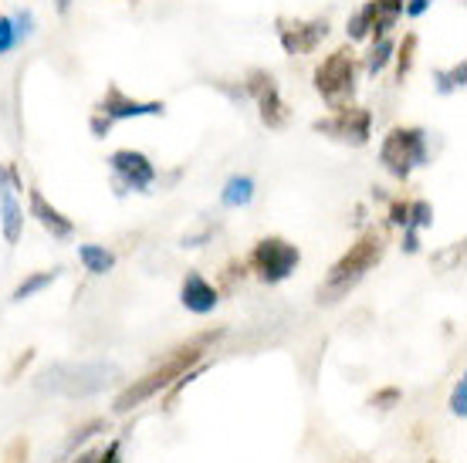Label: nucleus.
Returning a JSON list of instances; mask_svg holds the SVG:
<instances>
[{
    "label": "nucleus",
    "mask_w": 467,
    "mask_h": 463,
    "mask_svg": "<svg viewBox=\"0 0 467 463\" xmlns=\"http://www.w3.org/2000/svg\"><path fill=\"white\" fill-rule=\"evenodd\" d=\"M217 338H221V332H207V335H200V338H193V342H187L183 348H176L170 359H163V365H156L152 372H146L142 379H136L126 393L119 396L116 413H129V409L142 406L146 399H152L156 393H163L166 386H173V379H183V376H187V372L193 369L200 359H203L207 345H211V342H217Z\"/></svg>",
    "instance_id": "1"
},
{
    "label": "nucleus",
    "mask_w": 467,
    "mask_h": 463,
    "mask_svg": "<svg viewBox=\"0 0 467 463\" xmlns=\"http://www.w3.org/2000/svg\"><path fill=\"white\" fill-rule=\"evenodd\" d=\"M383 251H386L383 233L379 231L362 233L359 241L349 247V254H342L339 261H336V267L328 271L326 284H322V291H318V302L332 304V302H339V298H346V294L366 278V271H373V267L379 264Z\"/></svg>",
    "instance_id": "2"
},
{
    "label": "nucleus",
    "mask_w": 467,
    "mask_h": 463,
    "mask_svg": "<svg viewBox=\"0 0 467 463\" xmlns=\"http://www.w3.org/2000/svg\"><path fill=\"white\" fill-rule=\"evenodd\" d=\"M379 159L393 176L407 180L413 166H420L427 159V142H423L420 129H393L383 139V149H379Z\"/></svg>",
    "instance_id": "3"
},
{
    "label": "nucleus",
    "mask_w": 467,
    "mask_h": 463,
    "mask_svg": "<svg viewBox=\"0 0 467 463\" xmlns=\"http://www.w3.org/2000/svg\"><path fill=\"white\" fill-rule=\"evenodd\" d=\"M352 81H356V65H352L349 51H336L322 61V68L316 71V88L332 108H346V98L352 95Z\"/></svg>",
    "instance_id": "4"
},
{
    "label": "nucleus",
    "mask_w": 467,
    "mask_h": 463,
    "mask_svg": "<svg viewBox=\"0 0 467 463\" xmlns=\"http://www.w3.org/2000/svg\"><path fill=\"white\" fill-rule=\"evenodd\" d=\"M251 264H254L257 278L261 281L278 284V281H285L295 267H298V247L288 241H281V237H265V241L254 247Z\"/></svg>",
    "instance_id": "5"
},
{
    "label": "nucleus",
    "mask_w": 467,
    "mask_h": 463,
    "mask_svg": "<svg viewBox=\"0 0 467 463\" xmlns=\"http://www.w3.org/2000/svg\"><path fill=\"white\" fill-rule=\"evenodd\" d=\"M403 14V0H369L349 24L352 37H366L373 31L376 37H386V31L397 24V17Z\"/></svg>",
    "instance_id": "6"
},
{
    "label": "nucleus",
    "mask_w": 467,
    "mask_h": 463,
    "mask_svg": "<svg viewBox=\"0 0 467 463\" xmlns=\"http://www.w3.org/2000/svg\"><path fill=\"white\" fill-rule=\"evenodd\" d=\"M112 170L116 176H122V183L132 186V190H146V186L156 180V166H152L142 152H132V149H122L112 156Z\"/></svg>",
    "instance_id": "7"
},
{
    "label": "nucleus",
    "mask_w": 467,
    "mask_h": 463,
    "mask_svg": "<svg viewBox=\"0 0 467 463\" xmlns=\"http://www.w3.org/2000/svg\"><path fill=\"white\" fill-rule=\"evenodd\" d=\"M99 112L106 116V122H116V118H140V116H163V102H136V98H126L119 88H109L106 102L99 105Z\"/></svg>",
    "instance_id": "8"
},
{
    "label": "nucleus",
    "mask_w": 467,
    "mask_h": 463,
    "mask_svg": "<svg viewBox=\"0 0 467 463\" xmlns=\"http://www.w3.org/2000/svg\"><path fill=\"white\" fill-rule=\"evenodd\" d=\"M316 129L336 132L342 139L366 142V136H369V112H362V108H339V116L332 118V122H316Z\"/></svg>",
    "instance_id": "9"
},
{
    "label": "nucleus",
    "mask_w": 467,
    "mask_h": 463,
    "mask_svg": "<svg viewBox=\"0 0 467 463\" xmlns=\"http://www.w3.org/2000/svg\"><path fill=\"white\" fill-rule=\"evenodd\" d=\"M326 31H328L326 21L281 27V45H285V51H292V55H305V51H312V47L326 37Z\"/></svg>",
    "instance_id": "10"
},
{
    "label": "nucleus",
    "mask_w": 467,
    "mask_h": 463,
    "mask_svg": "<svg viewBox=\"0 0 467 463\" xmlns=\"http://www.w3.org/2000/svg\"><path fill=\"white\" fill-rule=\"evenodd\" d=\"M180 298L187 304V312L193 314H207L217 308V291H213V284H207V281L200 278V274H187Z\"/></svg>",
    "instance_id": "11"
},
{
    "label": "nucleus",
    "mask_w": 467,
    "mask_h": 463,
    "mask_svg": "<svg viewBox=\"0 0 467 463\" xmlns=\"http://www.w3.org/2000/svg\"><path fill=\"white\" fill-rule=\"evenodd\" d=\"M31 213H35L37 221H41V227H47L55 237H71V231H75V223H71L61 210L47 207V200L41 197L37 190H31Z\"/></svg>",
    "instance_id": "12"
},
{
    "label": "nucleus",
    "mask_w": 467,
    "mask_h": 463,
    "mask_svg": "<svg viewBox=\"0 0 467 463\" xmlns=\"http://www.w3.org/2000/svg\"><path fill=\"white\" fill-rule=\"evenodd\" d=\"M0 213H4V237L11 243H17L24 213H21V207H17V200H14L11 186H0Z\"/></svg>",
    "instance_id": "13"
},
{
    "label": "nucleus",
    "mask_w": 467,
    "mask_h": 463,
    "mask_svg": "<svg viewBox=\"0 0 467 463\" xmlns=\"http://www.w3.org/2000/svg\"><path fill=\"white\" fill-rule=\"evenodd\" d=\"M261 118H265L271 129L285 126V118H288V108H285V102L278 98V88L271 85V78L265 81V88H261Z\"/></svg>",
    "instance_id": "14"
},
{
    "label": "nucleus",
    "mask_w": 467,
    "mask_h": 463,
    "mask_svg": "<svg viewBox=\"0 0 467 463\" xmlns=\"http://www.w3.org/2000/svg\"><path fill=\"white\" fill-rule=\"evenodd\" d=\"M78 257H82L85 271H92V274H109L116 267V254L106 251V247H99V243H82Z\"/></svg>",
    "instance_id": "15"
},
{
    "label": "nucleus",
    "mask_w": 467,
    "mask_h": 463,
    "mask_svg": "<svg viewBox=\"0 0 467 463\" xmlns=\"http://www.w3.org/2000/svg\"><path fill=\"white\" fill-rule=\"evenodd\" d=\"M251 197H254V180L251 176H234V180H227V186H223L221 193V200L227 207H247Z\"/></svg>",
    "instance_id": "16"
},
{
    "label": "nucleus",
    "mask_w": 467,
    "mask_h": 463,
    "mask_svg": "<svg viewBox=\"0 0 467 463\" xmlns=\"http://www.w3.org/2000/svg\"><path fill=\"white\" fill-rule=\"evenodd\" d=\"M51 281H55V271H45V274H35V278H27L21 284V288L14 291V298H17V302H24V298H31V294H35V291H41L45 288V284H51Z\"/></svg>",
    "instance_id": "17"
},
{
    "label": "nucleus",
    "mask_w": 467,
    "mask_h": 463,
    "mask_svg": "<svg viewBox=\"0 0 467 463\" xmlns=\"http://www.w3.org/2000/svg\"><path fill=\"white\" fill-rule=\"evenodd\" d=\"M389 51H393V41H389V37H379V41H376V47L369 51V71H373V75L386 68V61H389Z\"/></svg>",
    "instance_id": "18"
},
{
    "label": "nucleus",
    "mask_w": 467,
    "mask_h": 463,
    "mask_svg": "<svg viewBox=\"0 0 467 463\" xmlns=\"http://www.w3.org/2000/svg\"><path fill=\"white\" fill-rule=\"evenodd\" d=\"M75 463H119V443H109L106 450H92L78 457Z\"/></svg>",
    "instance_id": "19"
},
{
    "label": "nucleus",
    "mask_w": 467,
    "mask_h": 463,
    "mask_svg": "<svg viewBox=\"0 0 467 463\" xmlns=\"http://www.w3.org/2000/svg\"><path fill=\"white\" fill-rule=\"evenodd\" d=\"M27 450H31V447H27V440H24V437H17V440H14L11 447L4 450L0 463H27Z\"/></svg>",
    "instance_id": "20"
},
{
    "label": "nucleus",
    "mask_w": 467,
    "mask_h": 463,
    "mask_svg": "<svg viewBox=\"0 0 467 463\" xmlns=\"http://www.w3.org/2000/svg\"><path fill=\"white\" fill-rule=\"evenodd\" d=\"M17 45V31H14L11 17H0V55H7Z\"/></svg>",
    "instance_id": "21"
},
{
    "label": "nucleus",
    "mask_w": 467,
    "mask_h": 463,
    "mask_svg": "<svg viewBox=\"0 0 467 463\" xmlns=\"http://www.w3.org/2000/svg\"><path fill=\"white\" fill-rule=\"evenodd\" d=\"M413 47H417V35L403 37V47H400V78L410 71V58H413Z\"/></svg>",
    "instance_id": "22"
},
{
    "label": "nucleus",
    "mask_w": 467,
    "mask_h": 463,
    "mask_svg": "<svg viewBox=\"0 0 467 463\" xmlns=\"http://www.w3.org/2000/svg\"><path fill=\"white\" fill-rule=\"evenodd\" d=\"M451 409H454L457 417H464V413H467V383H464V379L457 383L454 396H451Z\"/></svg>",
    "instance_id": "23"
},
{
    "label": "nucleus",
    "mask_w": 467,
    "mask_h": 463,
    "mask_svg": "<svg viewBox=\"0 0 467 463\" xmlns=\"http://www.w3.org/2000/svg\"><path fill=\"white\" fill-rule=\"evenodd\" d=\"M393 223H410V203H393Z\"/></svg>",
    "instance_id": "24"
},
{
    "label": "nucleus",
    "mask_w": 467,
    "mask_h": 463,
    "mask_svg": "<svg viewBox=\"0 0 467 463\" xmlns=\"http://www.w3.org/2000/svg\"><path fill=\"white\" fill-rule=\"evenodd\" d=\"M427 4H431V0H413V4H407V14H413V17H417V14L427 11Z\"/></svg>",
    "instance_id": "25"
},
{
    "label": "nucleus",
    "mask_w": 467,
    "mask_h": 463,
    "mask_svg": "<svg viewBox=\"0 0 467 463\" xmlns=\"http://www.w3.org/2000/svg\"><path fill=\"white\" fill-rule=\"evenodd\" d=\"M397 389H386V393H379V396H376V399H373V403H393V399H397Z\"/></svg>",
    "instance_id": "26"
}]
</instances>
